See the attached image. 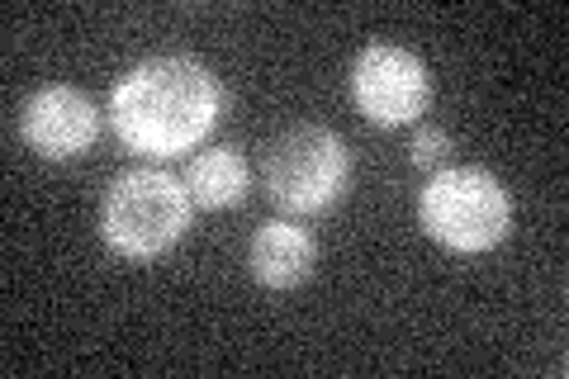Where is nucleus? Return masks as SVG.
<instances>
[{"label": "nucleus", "instance_id": "1", "mask_svg": "<svg viewBox=\"0 0 569 379\" xmlns=\"http://www.w3.org/2000/svg\"><path fill=\"white\" fill-rule=\"evenodd\" d=\"M223 114V81L190 52H157L133 62L110 86L104 119L114 138L138 157L171 161L194 152Z\"/></svg>", "mask_w": 569, "mask_h": 379}, {"label": "nucleus", "instance_id": "2", "mask_svg": "<svg viewBox=\"0 0 569 379\" xmlns=\"http://www.w3.org/2000/svg\"><path fill=\"white\" fill-rule=\"evenodd\" d=\"M194 200L167 167H129L100 195V238L114 257L157 261L190 232Z\"/></svg>", "mask_w": 569, "mask_h": 379}, {"label": "nucleus", "instance_id": "3", "mask_svg": "<svg viewBox=\"0 0 569 379\" xmlns=\"http://www.w3.org/2000/svg\"><path fill=\"white\" fill-rule=\"evenodd\" d=\"M418 223L447 251L479 257L512 232V190L485 167H441L418 190Z\"/></svg>", "mask_w": 569, "mask_h": 379}, {"label": "nucleus", "instance_id": "4", "mask_svg": "<svg viewBox=\"0 0 569 379\" xmlns=\"http://www.w3.org/2000/svg\"><path fill=\"white\" fill-rule=\"evenodd\" d=\"M261 186L266 200L284 209L290 219L328 213L351 186V152L342 133L323 129V123H290L284 133L266 142Z\"/></svg>", "mask_w": 569, "mask_h": 379}, {"label": "nucleus", "instance_id": "5", "mask_svg": "<svg viewBox=\"0 0 569 379\" xmlns=\"http://www.w3.org/2000/svg\"><path fill=\"white\" fill-rule=\"evenodd\" d=\"M351 100L376 129H413L432 110V71L403 43H366L351 62Z\"/></svg>", "mask_w": 569, "mask_h": 379}, {"label": "nucleus", "instance_id": "6", "mask_svg": "<svg viewBox=\"0 0 569 379\" xmlns=\"http://www.w3.org/2000/svg\"><path fill=\"white\" fill-rule=\"evenodd\" d=\"M100 123L104 119L96 110V100L86 96L81 86L52 81V86H39L24 100L20 138H24V148H33L48 161H71V157H81V152L96 148Z\"/></svg>", "mask_w": 569, "mask_h": 379}, {"label": "nucleus", "instance_id": "7", "mask_svg": "<svg viewBox=\"0 0 569 379\" xmlns=\"http://www.w3.org/2000/svg\"><path fill=\"white\" fill-rule=\"evenodd\" d=\"M318 266V242L295 219H266L247 242V270L266 290H299Z\"/></svg>", "mask_w": 569, "mask_h": 379}, {"label": "nucleus", "instance_id": "8", "mask_svg": "<svg viewBox=\"0 0 569 379\" xmlns=\"http://www.w3.org/2000/svg\"><path fill=\"white\" fill-rule=\"evenodd\" d=\"M181 180H186L194 209H233L247 200V190H252V167H247L242 148H233V142H213L209 152L190 157Z\"/></svg>", "mask_w": 569, "mask_h": 379}, {"label": "nucleus", "instance_id": "9", "mask_svg": "<svg viewBox=\"0 0 569 379\" xmlns=\"http://www.w3.org/2000/svg\"><path fill=\"white\" fill-rule=\"evenodd\" d=\"M447 157H451V133L441 129V123H413V138H408V161H413L418 171H441L447 167Z\"/></svg>", "mask_w": 569, "mask_h": 379}]
</instances>
